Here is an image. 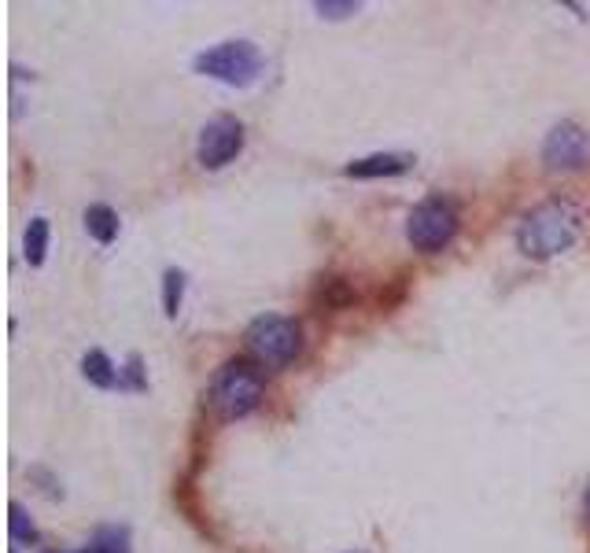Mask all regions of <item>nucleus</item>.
<instances>
[{
	"instance_id": "nucleus-16",
	"label": "nucleus",
	"mask_w": 590,
	"mask_h": 553,
	"mask_svg": "<svg viewBox=\"0 0 590 553\" xmlns=\"http://www.w3.org/2000/svg\"><path fill=\"white\" fill-rule=\"evenodd\" d=\"M126 377H130V388H144V377H141V358H130V365H126Z\"/></svg>"
},
{
	"instance_id": "nucleus-15",
	"label": "nucleus",
	"mask_w": 590,
	"mask_h": 553,
	"mask_svg": "<svg viewBox=\"0 0 590 553\" xmlns=\"http://www.w3.org/2000/svg\"><path fill=\"white\" fill-rule=\"evenodd\" d=\"M314 8H318L321 19H347V15L358 12V4H354V0H340V4H336V0H318Z\"/></svg>"
},
{
	"instance_id": "nucleus-13",
	"label": "nucleus",
	"mask_w": 590,
	"mask_h": 553,
	"mask_svg": "<svg viewBox=\"0 0 590 553\" xmlns=\"http://www.w3.org/2000/svg\"><path fill=\"white\" fill-rule=\"evenodd\" d=\"M93 546L100 553H130V531L126 528H100L93 535Z\"/></svg>"
},
{
	"instance_id": "nucleus-3",
	"label": "nucleus",
	"mask_w": 590,
	"mask_h": 553,
	"mask_svg": "<svg viewBox=\"0 0 590 553\" xmlns=\"http://www.w3.org/2000/svg\"><path fill=\"white\" fill-rule=\"evenodd\" d=\"M196 74L225 85H251L262 74V52L251 41H222L192 59Z\"/></svg>"
},
{
	"instance_id": "nucleus-10",
	"label": "nucleus",
	"mask_w": 590,
	"mask_h": 553,
	"mask_svg": "<svg viewBox=\"0 0 590 553\" xmlns=\"http://www.w3.org/2000/svg\"><path fill=\"white\" fill-rule=\"evenodd\" d=\"M85 233L93 236L96 244H111L118 236V214L107 207V203H93L85 211Z\"/></svg>"
},
{
	"instance_id": "nucleus-2",
	"label": "nucleus",
	"mask_w": 590,
	"mask_h": 553,
	"mask_svg": "<svg viewBox=\"0 0 590 553\" xmlns=\"http://www.w3.org/2000/svg\"><path fill=\"white\" fill-rule=\"evenodd\" d=\"M266 395V377L255 362H225L211 380V406L222 421L248 417Z\"/></svg>"
},
{
	"instance_id": "nucleus-11",
	"label": "nucleus",
	"mask_w": 590,
	"mask_h": 553,
	"mask_svg": "<svg viewBox=\"0 0 590 553\" xmlns=\"http://www.w3.org/2000/svg\"><path fill=\"white\" fill-rule=\"evenodd\" d=\"M23 255L30 266H45L48 259V218H30L26 225V236H23Z\"/></svg>"
},
{
	"instance_id": "nucleus-7",
	"label": "nucleus",
	"mask_w": 590,
	"mask_h": 553,
	"mask_svg": "<svg viewBox=\"0 0 590 553\" xmlns=\"http://www.w3.org/2000/svg\"><path fill=\"white\" fill-rule=\"evenodd\" d=\"M543 163L561 174L583 170L590 163V133L576 122H557L543 141Z\"/></svg>"
},
{
	"instance_id": "nucleus-9",
	"label": "nucleus",
	"mask_w": 590,
	"mask_h": 553,
	"mask_svg": "<svg viewBox=\"0 0 590 553\" xmlns=\"http://www.w3.org/2000/svg\"><path fill=\"white\" fill-rule=\"evenodd\" d=\"M82 377L93 384V388H104V391H111V388H122V373L115 369V362L107 358L104 351H89L82 358Z\"/></svg>"
},
{
	"instance_id": "nucleus-5",
	"label": "nucleus",
	"mask_w": 590,
	"mask_h": 553,
	"mask_svg": "<svg viewBox=\"0 0 590 553\" xmlns=\"http://www.w3.org/2000/svg\"><path fill=\"white\" fill-rule=\"evenodd\" d=\"M244 343L259 365L281 369L299 354V325L292 318H281V314H262L248 325Z\"/></svg>"
},
{
	"instance_id": "nucleus-1",
	"label": "nucleus",
	"mask_w": 590,
	"mask_h": 553,
	"mask_svg": "<svg viewBox=\"0 0 590 553\" xmlns=\"http://www.w3.org/2000/svg\"><path fill=\"white\" fill-rule=\"evenodd\" d=\"M579 233H583V214L568 200H546L524 214L517 244L528 259H554L576 244Z\"/></svg>"
},
{
	"instance_id": "nucleus-12",
	"label": "nucleus",
	"mask_w": 590,
	"mask_h": 553,
	"mask_svg": "<svg viewBox=\"0 0 590 553\" xmlns=\"http://www.w3.org/2000/svg\"><path fill=\"white\" fill-rule=\"evenodd\" d=\"M181 299H185V273H181V270H166L163 273V314H166V318H177Z\"/></svg>"
},
{
	"instance_id": "nucleus-14",
	"label": "nucleus",
	"mask_w": 590,
	"mask_h": 553,
	"mask_svg": "<svg viewBox=\"0 0 590 553\" xmlns=\"http://www.w3.org/2000/svg\"><path fill=\"white\" fill-rule=\"evenodd\" d=\"M8 513H12V539L15 542H37L41 539V535H37V528H34V520L26 517V509L19 506V502H12V506H8Z\"/></svg>"
},
{
	"instance_id": "nucleus-17",
	"label": "nucleus",
	"mask_w": 590,
	"mask_h": 553,
	"mask_svg": "<svg viewBox=\"0 0 590 553\" xmlns=\"http://www.w3.org/2000/svg\"><path fill=\"white\" fill-rule=\"evenodd\" d=\"M583 509H587V520H590V487H587V498H583Z\"/></svg>"
},
{
	"instance_id": "nucleus-18",
	"label": "nucleus",
	"mask_w": 590,
	"mask_h": 553,
	"mask_svg": "<svg viewBox=\"0 0 590 553\" xmlns=\"http://www.w3.org/2000/svg\"><path fill=\"white\" fill-rule=\"evenodd\" d=\"M78 553H100V550H96L93 542H89V546H82V550H78Z\"/></svg>"
},
{
	"instance_id": "nucleus-8",
	"label": "nucleus",
	"mask_w": 590,
	"mask_h": 553,
	"mask_svg": "<svg viewBox=\"0 0 590 553\" xmlns=\"http://www.w3.org/2000/svg\"><path fill=\"white\" fill-rule=\"evenodd\" d=\"M410 166H413V155H406V152H377V155H366V159L347 163L343 166V174L358 177V181H369V177L402 174V170H410Z\"/></svg>"
},
{
	"instance_id": "nucleus-4",
	"label": "nucleus",
	"mask_w": 590,
	"mask_h": 553,
	"mask_svg": "<svg viewBox=\"0 0 590 553\" xmlns=\"http://www.w3.org/2000/svg\"><path fill=\"white\" fill-rule=\"evenodd\" d=\"M454 236H458V211L443 196L421 200L410 211V218H406V240L413 244V251L436 255V251L447 248Z\"/></svg>"
},
{
	"instance_id": "nucleus-6",
	"label": "nucleus",
	"mask_w": 590,
	"mask_h": 553,
	"mask_svg": "<svg viewBox=\"0 0 590 553\" xmlns=\"http://www.w3.org/2000/svg\"><path fill=\"white\" fill-rule=\"evenodd\" d=\"M240 148H244V126L229 115H218L200 130L196 159H200L203 170H222L240 155Z\"/></svg>"
},
{
	"instance_id": "nucleus-19",
	"label": "nucleus",
	"mask_w": 590,
	"mask_h": 553,
	"mask_svg": "<svg viewBox=\"0 0 590 553\" xmlns=\"http://www.w3.org/2000/svg\"><path fill=\"white\" fill-rule=\"evenodd\" d=\"M41 553H56V550H41Z\"/></svg>"
}]
</instances>
